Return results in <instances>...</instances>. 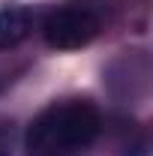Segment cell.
I'll return each mask as SVG.
<instances>
[{
  "instance_id": "cell-4",
  "label": "cell",
  "mask_w": 153,
  "mask_h": 156,
  "mask_svg": "<svg viewBox=\"0 0 153 156\" xmlns=\"http://www.w3.org/2000/svg\"><path fill=\"white\" fill-rule=\"evenodd\" d=\"M15 147V129H12V120L0 117V156H12Z\"/></svg>"
},
{
  "instance_id": "cell-1",
  "label": "cell",
  "mask_w": 153,
  "mask_h": 156,
  "mask_svg": "<svg viewBox=\"0 0 153 156\" xmlns=\"http://www.w3.org/2000/svg\"><path fill=\"white\" fill-rule=\"evenodd\" d=\"M102 135V111L90 99H57L27 126V156H81Z\"/></svg>"
},
{
  "instance_id": "cell-3",
  "label": "cell",
  "mask_w": 153,
  "mask_h": 156,
  "mask_svg": "<svg viewBox=\"0 0 153 156\" xmlns=\"http://www.w3.org/2000/svg\"><path fill=\"white\" fill-rule=\"evenodd\" d=\"M39 15L30 6H6L0 9V51L18 48L24 39L39 27Z\"/></svg>"
},
{
  "instance_id": "cell-2",
  "label": "cell",
  "mask_w": 153,
  "mask_h": 156,
  "mask_svg": "<svg viewBox=\"0 0 153 156\" xmlns=\"http://www.w3.org/2000/svg\"><path fill=\"white\" fill-rule=\"evenodd\" d=\"M108 24V6L102 0H66L39 18V30L54 51H75L90 45Z\"/></svg>"
}]
</instances>
